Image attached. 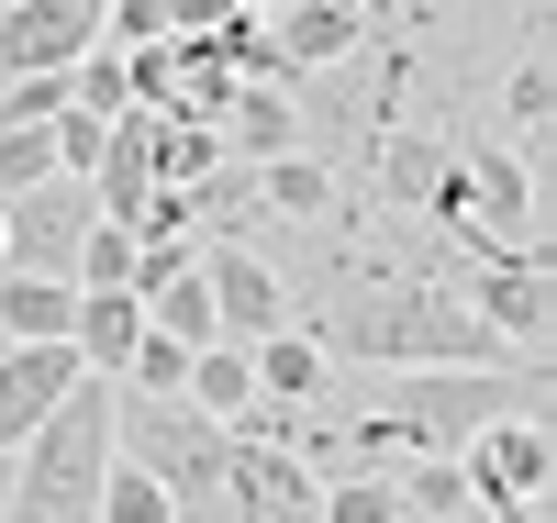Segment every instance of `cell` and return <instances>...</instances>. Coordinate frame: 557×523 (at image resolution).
I'll list each match as a JSON object with an SVG mask.
<instances>
[{"instance_id": "obj_14", "label": "cell", "mask_w": 557, "mask_h": 523, "mask_svg": "<svg viewBox=\"0 0 557 523\" xmlns=\"http://www.w3.org/2000/svg\"><path fill=\"white\" fill-rule=\"evenodd\" d=\"M546 112H557V78H546V23H535V45L513 57V78H502V123H513V157H535V167H546Z\"/></svg>"}, {"instance_id": "obj_4", "label": "cell", "mask_w": 557, "mask_h": 523, "mask_svg": "<svg viewBox=\"0 0 557 523\" xmlns=\"http://www.w3.org/2000/svg\"><path fill=\"white\" fill-rule=\"evenodd\" d=\"M491 412H546V357H502V368H401L391 378V435L457 457Z\"/></svg>"}, {"instance_id": "obj_16", "label": "cell", "mask_w": 557, "mask_h": 523, "mask_svg": "<svg viewBox=\"0 0 557 523\" xmlns=\"http://www.w3.org/2000/svg\"><path fill=\"white\" fill-rule=\"evenodd\" d=\"M178 390H190L212 423H235V412L257 401V368H246V346H235V335H212V346H190V378H178Z\"/></svg>"}, {"instance_id": "obj_6", "label": "cell", "mask_w": 557, "mask_h": 523, "mask_svg": "<svg viewBox=\"0 0 557 523\" xmlns=\"http://www.w3.org/2000/svg\"><path fill=\"white\" fill-rule=\"evenodd\" d=\"M89 212H101V189H89L78 167H57V178L12 189V201H0V267H45V278H67V257H78Z\"/></svg>"}, {"instance_id": "obj_13", "label": "cell", "mask_w": 557, "mask_h": 523, "mask_svg": "<svg viewBox=\"0 0 557 523\" xmlns=\"http://www.w3.org/2000/svg\"><path fill=\"white\" fill-rule=\"evenodd\" d=\"M246 368H257V401H312L323 390V346H312V323L290 335V323H268V335L246 346Z\"/></svg>"}, {"instance_id": "obj_24", "label": "cell", "mask_w": 557, "mask_h": 523, "mask_svg": "<svg viewBox=\"0 0 557 523\" xmlns=\"http://www.w3.org/2000/svg\"><path fill=\"white\" fill-rule=\"evenodd\" d=\"M457 501H469V468H457V457L401 468V523H435V512H457Z\"/></svg>"}, {"instance_id": "obj_20", "label": "cell", "mask_w": 557, "mask_h": 523, "mask_svg": "<svg viewBox=\"0 0 557 523\" xmlns=\"http://www.w3.org/2000/svg\"><path fill=\"white\" fill-rule=\"evenodd\" d=\"M301 112L278 101V89H235V157H290Z\"/></svg>"}, {"instance_id": "obj_15", "label": "cell", "mask_w": 557, "mask_h": 523, "mask_svg": "<svg viewBox=\"0 0 557 523\" xmlns=\"http://www.w3.org/2000/svg\"><path fill=\"white\" fill-rule=\"evenodd\" d=\"M134 301H146V323L178 335V346H212V335H223V323H212V290H201V257H178L157 290H134Z\"/></svg>"}, {"instance_id": "obj_1", "label": "cell", "mask_w": 557, "mask_h": 523, "mask_svg": "<svg viewBox=\"0 0 557 523\" xmlns=\"http://www.w3.org/2000/svg\"><path fill=\"white\" fill-rule=\"evenodd\" d=\"M312 346L323 357H380V368H502L513 357L446 278H412V267H357L312 312Z\"/></svg>"}, {"instance_id": "obj_18", "label": "cell", "mask_w": 557, "mask_h": 523, "mask_svg": "<svg viewBox=\"0 0 557 523\" xmlns=\"http://www.w3.org/2000/svg\"><path fill=\"white\" fill-rule=\"evenodd\" d=\"M67 278H78V290H134V223H112V212H89V234H78V257H67Z\"/></svg>"}, {"instance_id": "obj_17", "label": "cell", "mask_w": 557, "mask_h": 523, "mask_svg": "<svg viewBox=\"0 0 557 523\" xmlns=\"http://www.w3.org/2000/svg\"><path fill=\"white\" fill-rule=\"evenodd\" d=\"M357 45V0H301L290 23H278V57L290 67H323V57H346Z\"/></svg>"}, {"instance_id": "obj_2", "label": "cell", "mask_w": 557, "mask_h": 523, "mask_svg": "<svg viewBox=\"0 0 557 523\" xmlns=\"http://www.w3.org/2000/svg\"><path fill=\"white\" fill-rule=\"evenodd\" d=\"M112 480V378L78 368V390L12 446V490H0V523H89Z\"/></svg>"}, {"instance_id": "obj_22", "label": "cell", "mask_w": 557, "mask_h": 523, "mask_svg": "<svg viewBox=\"0 0 557 523\" xmlns=\"http://www.w3.org/2000/svg\"><path fill=\"white\" fill-rule=\"evenodd\" d=\"M89 523H178V501L146 480V468H123V457H112V480H101V512H89Z\"/></svg>"}, {"instance_id": "obj_11", "label": "cell", "mask_w": 557, "mask_h": 523, "mask_svg": "<svg viewBox=\"0 0 557 523\" xmlns=\"http://www.w3.org/2000/svg\"><path fill=\"white\" fill-rule=\"evenodd\" d=\"M67 312H78V278H45V267H0V346L67 335Z\"/></svg>"}, {"instance_id": "obj_8", "label": "cell", "mask_w": 557, "mask_h": 523, "mask_svg": "<svg viewBox=\"0 0 557 523\" xmlns=\"http://www.w3.org/2000/svg\"><path fill=\"white\" fill-rule=\"evenodd\" d=\"M101 45V0H0V78L78 67Z\"/></svg>"}, {"instance_id": "obj_3", "label": "cell", "mask_w": 557, "mask_h": 523, "mask_svg": "<svg viewBox=\"0 0 557 523\" xmlns=\"http://www.w3.org/2000/svg\"><path fill=\"white\" fill-rule=\"evenodd\" d=\"M112 457L146 468V480L178 501V523H212L223 512V457H235V435H223L190 390H123V378H112Z\"/></svg>"}, {"instance_id": "obj_25", "label": "cell", "mask_w": 557, "mask_h": 523, "mask_svg": "<svg viewBox=\"0 0 557 523\" xmlns=\"http://www.w3.org/2000/svg\"><path fill=\"white\" fill-rule=\"evenodd\" d=\"M67 112V67H34V78H0V123H57Z\"/></svg>"}, {"instance_id": "obj_7", "label": "cell", "mask_w": 557, "mask_h": 523, "mask_svg": "<svg viewBox=\"0 0 557 523\" xmlns=\"http://www.w3.org/2000/svg\"><path fill=\"white\" fill-rule=\"evenodd\" d=\"M457 301H469V312H480L513 357H546V323H557L546 246H535V257H491V267H469V290H457Z\"/></svg>"}, {"instance_id": "obj_10", "label": "cell", "mask_w": 557, "mask_h": 523, "mask_svg": "<svg viewBox=\"0 0 557 523\" xmlns=\"http://www.w3.org/2000/svg\"><path fill=\"white\" fill-rule=\"evenodd\" d=\"M201 290H212V323L235 346H257L268 323H290V290H278V267L257 257V246H212L201 257Z\"/></svg>"}, {"instance_id": "obj_5", "label": "cell", "mask_w": 557, "mask_h": 523, "mask_svg": "<svg viewBox=\"0 0 557 523\" xmlns=\"http://www.w3.org/2000/svg\"><path fill=\"white\" fill-rule=\"evenodd\" d=\"M457 468L502 501V523H546V480H557V446H546V412H491L469 446H457Z\"/></svg>"}, {"instance_id": "obj_19", "label": "cell", "mask_w": 557, "mask_h": 523, "mask_svg": "<svg viewBox=\"0 0 557 523\" xmlns=\"http://www.w3.org/2000/svg\"><path fill=\"white\" fill-rule=\"evenodd\" d=\"M257 201L290 212V223H312V212H335V178H323L312 157H257Z\"/></svg>"}, {"instance_id": "obj_12", "label": "cell", "mask_w": 557, "mask_h": 523, "mask_svg": "<svg viewBox=\"0 0 557 523\" xmlns=\"http://www.w3.org/2000/svg\"><path fill=\"white\" fill-rule=\"evenodd\" d=\"M134 335H146V301H134V290H78V312H67V346L89 357V368H123L134 357Z\"/></svg>"}, {"instance_id": "obj_9", "label": "cell", "mask_w": 557, "mask_h": 523, "mask_svg": "<svg viewBox=\"0 0 557 523\" xmlns=\"http://www.w3.org/2000/svg\"><path fill=\"white\" fill-rule=\"evenodd\" d=\"M78 368H89V357H78L67 335H34V346H0V446H23L34 423H45V412H57V401L78 390Z\"/></svg>"}, {"instance_id": "obj_21", "label": "cell", "mask_w": 557, "mask_h": 523, "mask_svg": "<svg viewBox=\"0 0 557 523\" xmlns=\"http://www.w3.org/2000/svg\"><path fill=\"white\" fill-rule=\"evenodd\" d=\"M67 101H78V112H101V123H112V112H134V78H123V45H89V57L67 67Z\"/></svg>"}, {"instance_id": "obj_23", "label": "cell", "mask_w": 557, "mask_h": 523, "mask_svg": "<svg viewBox=\"0 0 557 523\" xmlns=\"http://www.w3.org/2000/svg\"><path fill=\"white\" fill-rule=\"evenodd\" d=\"M34 178H57V123H0V201Z\"/></svg>"}]
</instances>
